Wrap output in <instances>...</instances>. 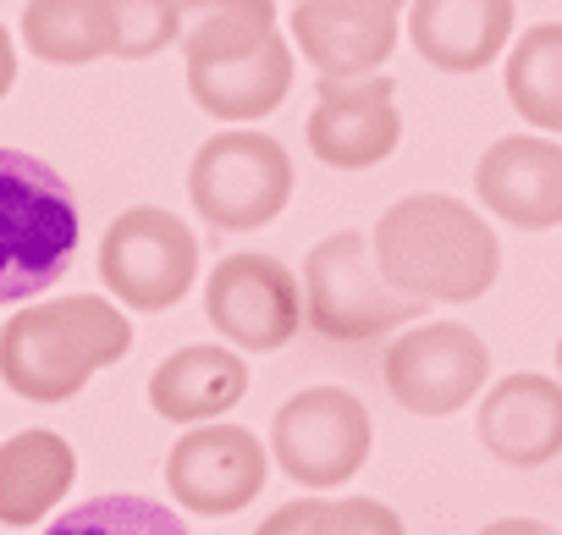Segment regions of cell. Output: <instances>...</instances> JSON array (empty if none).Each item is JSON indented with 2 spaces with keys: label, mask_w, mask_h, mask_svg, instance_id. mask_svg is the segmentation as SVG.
I'll list each match as a JSON object with an SVG mask.
<instances>
[{
  "label": "cell",
  "mask_w": 562,
  "mask_h": 535,
  "mask_svg": "<svg viewBox=\"0 0 562 535\" xmlns=\"http://www.w3.org/2000/svg\"><path fill=\"white\" fill-rule=\"evenodd\" d=\"M480 535H562V530H551L546 519H496V524H485Z\"/></svg>",
  "instance_id": "26"
},
{
  "label": "cell",
  "mask_w": 562,
  "mask_h": 535,
  "mask_svg": "<svg viewBox=\"0 0 562 535\" xmlns=\"http://www.w3.org/2000/svg\"><path fill=\"white\" fill-rule=\"evenodd\" d=\"M78 199L56 166L0 149V304L40 299L78 254Z\"/></svg>",
  "instance_id": "3"
},
{
  "label": "cell",
  "mask_w": 562,
  "mask_h": 535,
  "mask_svg": "<svg viewBox=\"0 0 562 535\" xmlns=\"http://www.w3.org/2000/svg\"><path fill=\"white\" fill-rule=\"evenodd\" d=\"M293 89V45L270 34L265 51L226 67H188V94L215 122H259Z\"/></svg>",
  "instance_id": "18"
},
{
  "label": "cell",
  "mask_w": 562,
  "mask_h": 535,
  "mask_svg": "<svg viewBox=\"0 0 562 535\" xmlns=\"http://www.w3.org/2000/svg\"><path fill=\"white\" fill-rule=\"evenodd\" d=\"M381 376H386L392 403H403L408 414L441 420V414H458L463 403L480 398V387L491 376V348L480 343V332H469L458 321L408 326L386 348Z\"/></svg>",
  "instance_id": "9"
},
{
  "label": "cell",
  "mask_w": 562,
  "mask_h": 535,
  "mask_svg": "<svg viewBox=\"0 0 562 535\" xmlns=\"http://www.w3.org/2000/svg\"><path fill=\"white\" fill-rule=\"evenodd\" d=\"M310 535H408V530H403V519L386 502H375V497H342V502H321Z\"/></svg>",
  "instance_id": "24"
},
{
  "label": "cell",
  "mask_w": 562,
  "mask_h": 535,
  "mask_svg": "<svg viewBox=\"0 0 562 535\" xmlns=\"http://www.w3.org/2000/svg\"><path fill=\"white\" fill-rule=\"evenodd\" d=\"M480 447L507 469H540L562 453V381L518 370L480 398Z\"/></svg>",
  "instance_id": "14"
},
{
  "label": "cell",
  "mask_w": 562,
  "mask_h": 535,
  "mask_svg": "<svg viewBox=\"0 0 562 535\" xmlns=\"http://www.w3.org/2000/svg\"><path fill=\"white\" fill-rule=\"evenodd\" d=\"M204 315L248 354L288 348L304 326V282L270 254H226L204 282Z\"/></svg>",
  "instance_id": "8"
},
{
  "label": "cell",
  "mask_w": 562,
  "mask_h": 535,
  "mask_svg": "<svg viewBox=\"0 0 562 535\" xmlns=\"http://www.w3.org/2000/svg\"><path fill=\"white\" fill-rule=\"evenodd\" d=\"M381 277L419 304H474L502 271L491 221L452 193H408L370 232Z\"/></svg>",
  "instance_id": "1"
},
{
  "label": "cell",
  "mask_w": 562,
  "mask_h": 535,
  "mask_svg": "<svg viewBox=\"0 0 562 535\" xmlns=\"http://www.w3.org/2000/svg\"><path fill=\"white\" fill-rule=\"evenodd\" d=\"M403 7L414 0H299L293 45L321 78H370L392 62Z\"/></svg>",
  "instance_id": "12"
},
{
  "label": "cell",
  "mask_w": 562,
  "mask_h": 535,
  "mask_svg": "<svg viewBox=\"0 0 562 535\" xmlns=\"http://www.w3.org/2000/svg\"><path fill=\"white\" fill-rule=\"evenodd\" d=\"M265 480H270V453L259 447V436L248 425H226V420L193 425L166 458L171 502H182L188 513H204V519L243 513L265 491Z\"/></svg>",
  "instance_id": "10"
},
{
  "label": "cell",
  "mask_w": 562,
  "mask_h": 535,
  "mask_svg": "<svg viewBox=\"0 0 562 535\" xmlns=\"http://www.w3.org/2000/svg\"><path fill=\"white\" fill-rule=\"evenodd\" d=\"M397 138H403V116H397V83L386 73L321 78L315 111H310L315 160L337 171H370L397 149Z\"/></svg>",
  "instance_id": "11"
},
{
  "label": "cell",
  "mask_w": 562,
  "mask_h": 535,
  "mask_svg": "<svg viewBox=\"0 0 562 535\" xmlns=\"http://www.w3.org/2000/svg\"><path fill=\"white\" fill-rule=\"evenodd\" d=\"M188 199L215 232H254L293 199V160L259 127H226L199 144L188 166Z\"/></svg>",
  "instance_id": "5"
},
{
  "label": "cell",
  "mask_w": 562,
  "mask_h": 535,
  "mask_svg": "<svg viewBox=\"0 0 562 535\" xmlns=\"http://www.w3.org/2000/svg\"><path fill=\"white\" fill-rule=\"evenodd\" d=\"M408 40L436 73H480L513 40V0H414Z\"/></svg>",
  "instance_id": "15"
},
{
  "label": "cell",
  "mask_w": 562,
  "mask_h": 535,
  "mask_svg": "<svg viewBox=\"0 0 562 535\" xmlns=\"http://www.w3.org/2000/svg\"><path fill=\"white\" fill-rule=\"evenodd\" d=\"M507 100L513 111L540 127V133H562V23H535L513 40L507 51Z\"/></svg>",
  "instance_id": "21"
},
{
  "label": "cell",
  "mask_w": 562,
  "mask_h": 535,
  "mask_svg": "<svg viewBox=\"0 0 562 535\" xmlns=\"http://www.w3.org/2000/svg\"><path fill=\"white\" fill-rule=\"evenodd\" d=\"M315 513H321V502H310V497L304 502H288V508H276L254 535H310L315 530Z\"/></svg>",
  "instance_id": "25"
},
{
  "label": "cell",
  "mask_w": 562,
  "mask_h": 535,
  "mask_svg": "<svg viewBox=\"0 0 562 535\" xmlns=\"http://www.w3.org/2000/svg\"><path fill=\"white\" fill-rule=\"evenodd\" d=\"M474 193L496 221L518 232L562 226V144L540 133L496 138L474 166Z\"/></svg>",
  "instance_id": "13"
},
{
  "label": "cell",
  "mask_w": 562,
  "mask_h": 535,
  "mask_svg": "<svg viewBox=\"0 0 562 535\" xmlns=\"http://www.w3.org/2000/svg\"><path fill=\"white\" fill-rule=\"evenodd\" d=\"M557 381H562V337H557Z\"/></svg>",
  "instance_id": "28"
},
{
  "label": "cell",
  "mask_w": 562,
  "mask_h": 535,
  "mask_svg": "<svg viewBox=\"0 0 562 535\" xmlns=\"http://www.w3.org/2000/svg\"><path fill=\"white\" fill-rule=\"evenodd\" d=\"M45 535H193V530L166 502L116 491V497H94V502L67 508Z\"/></svg>",
  "instance_id": "22"
},
{
  "label": "cell",
  "mask_w": 562,
  "mask_h": 535,
  "mask_svg": "<svg viewBox=\"0 0 562 535\" xmlns=\"http://www.w3.org/2000/svg\"><path fill=\"white\" fill-rule=\"evenodd\" d=\"M105 12H111V34H116V56L122 62L160 56L166 45L182 40L177 0H105Z\"/></svg>",
  "instance_id": "23"
},
{
  "label": "cell",
  "mask_w": 562,
  "mask_h": 535,
  "mask_svg": "<svg viewBox=\"0 0 562 535\" xmlns=\"http://www.w3.org/2000/svg\"><path fill=\"white\" fill-rule=\"evenodd\" d=\"M23 45L50 67H83L116 56L105 0H29L23 7Z\"/></svg>",
  "instance_id": "20"
},
{
  "label": "cell",
  "mask_w": 562,
  "mask_h": 535,
  "mask_svg": "<svg viewBox=\"0 0 562 535\" xmlns=\"http://www.w3.org/2000/svg\"><path fill=\"white\" fill-rule=\"evenodd\" d=\"M12 83H18V45H12L7 23H0V100L12 94Z\"/></svg>",
  "instance_id": "27"
},
{
  "label": "cell",
  "mask_w": 562,
  "mask_h": 535,
  "mask_svg": "<svg viewBox=\"0 0 562 535\" xmlns=\"http://www.w3.org/2000/svg\"><path fill=\"white\" fill-rule=\"evenodd\" d=\"M193 277H199V237L182 215L160 204L122 210L100 237V282L127 310L160 315L188 299Z\"/></svg>",
  "instance_id": "6"
},
{
  "label": "cell",
  "mask_w": 562,
  "mask_h": 535,
  "mask_svg": "<svg viewBox=\"0 0 562 535\" xmlns=\"http://www.w3.org/2000/svg\"><path fill=\"white\" fill-rule=\"evenodd\" d=\"M430 304L397 293L364 232H331L326 243H315V254L304 259V315L321 337L331 343H370L386 337L392 326H414Z\"/></svg>",
  "instance_id": "4"
},
{
  "label": "cell",
  "mask_w": 562,
  "mask_h": 535,
  "mask_svg": "<svg viewBox=\"0 0 562 535\" xmlns=\"http://www.w3.org/2000/svg\"><path fill=\"white\" fill-rule=\"evenodd\" d=\"M243 392H248V365L215 343L177 348L149 376V409L171 425H210V420L232 414L243 403Z\"/></svg>",
  "instance_id": "16"
},
{
  "label": "cell",
  "mask_w": 562,
  "mask_h": 535,
  "mask_svg": "<svg viewBox=\"0 0 562 535\" xmlns=\"http://www.w3.org/2000/svg\"><path fill=\"white\" fill-rule=\"evenodd\" d=\"M270 458L304 491L348 486L370 458V409L348 387H304L270 420Z\"/></svg>",
  "instance_id": "7"
},
{
  "label": "cell",
  "mask_w": 562,
  "mask_h": 535,
  "mask_svg": "<svg viewBox=\"0 0 562 535\" xmlns=\"http://www.w3.org/2000/svg\"><path fill=\"white\" fill-rule=\"evenodd\" d=\"M127 348L133 326L111 299H45L0 326V381L29 403H67L94 370L127 359Z\"/></svg>",
  "instance_id": "2"
},
{
  "label": "cell",
  "mask_w": 562,
  "mask_h": 535,
  "mask_svg": "<svg viewBox=\"0 0 562 535\" xmlns=\"http://www.w3.org/2000/svg\"><path fill=\"white\" fill-rule=\"evenodd\" d=\"M78 480V453L56 431H18L0 442V524H40Z\"/></svg>",
  "instance_id": "17"
},
{
  "label": "cell",
  "mask_w": 562,
  "mask_h": 535,
  "mask_svg": "<svg viewBox=\"0 0 562 535\" xmlns=\"http://www.w3.org/2000/svg\"><path fill=\"white\" fill-rule=\"evenodd\" d=\"M188 67H226L265 51L276 34V0H177Z\"/></svg>",
  "instance_id": "19"
}]
</instances>
